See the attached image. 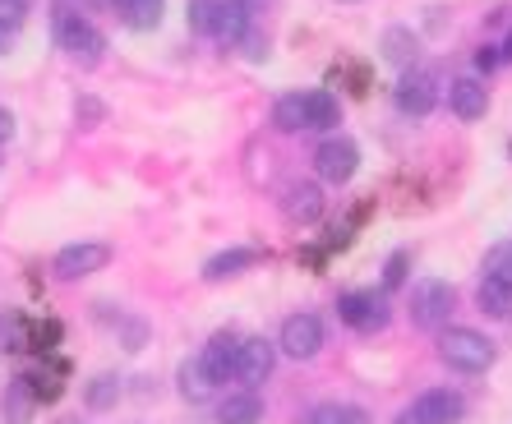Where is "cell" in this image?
I'll use <instances>...</instances> for the list:
<instances>
[{
	"instance_id": "cell-31",
	"label": "cell",
	"mask_w": 512,
	"mask_h": 424,
	"mask_svg": "<svg viewBox=\"0 0 512 424\" xmlns=\"http://www.w3.org/2000/svg\"><path fill=\"white\" fill-rule=\"evenodd\" d=\"M240 47H245V56H250V60H263V56H268V37H259V33H254V28H250Z\"/></svg>"
},
{
	"instance_id": "cell-24",
	"label": "cell",
	"mask_w": 512,
	"mask_h": 424,
	"mask_svg": "<svg viewBox=\"0 0 512 424\" xmlns=\"http://www.w3.org/2000/svg\"><path fill=\"white\" fill-rule=\"evenodd\" d=\"M300 424H370V415L360 406H342V401H328V406H314Z\"/></svg>"
},
{
	"instance_id": "cell-9",
	"label": "cell",
	"mask_w": 512,
	"mask_h": 424,
	"mask_svg": "<svg viewBox=\"0 0 512 424\" xmlns=\"http://www.w3.org/2000/svg\"><path fill=\"white\" fill-rule=\"evenodd\" d=\"M277 365V342H268V337H245L240 342V355H236V378L240 383H263V378L273 374Z\"/></svg>"
},
{
	"instance_id": "cell-15",
	"label": "cell",
	"mask_w": 512,
	"mask_h": 424,
	"mask_svg": "<svg viewBox=\"0 0 512 424\" xmlns=\"http://www.w3.org/2000/svg\"><path fill=\"white\" fill-rule=\"evenodd\" d=\"M37 406H42V401H37V392H33L28 378H14L10 388H5V401H0V411H5L10 424H28L37 415Z\"/></svg>"
},
{
	"instance_id": "cell-28",
	"label": "cell",
	"mask_w": 512,
	"mask_h": 424,
	"mask_svg": "<svg viewBox=\"0 0 512 424\" xmlns=\"http://www.w3.org/2000/svg\"><path fill=\"white\" fill-rule=\"evenodd\" d=\"M485 277H494V282H503L512 291V240L508 245H494L485 254Z\"/></svg>"
},
{
	"instance_id": "cell-26",
	"label": "cell",
	"mask_w": 512,
	"mask_h": 424,
	"mask_svg": "<svg viewBox=\"0 0 512 424\" xmlns=\"http://www.w3.org/2000/svg\"><path fill=\"white\" fill-rule=\"evenodd\" d=\"M0 342H5V351H28L33 346V337H28V323L24 314H0Z\"/></svg>"
},
{
	"instance_id": "cell-23",
	"label": "cell",
	"mask_w": 512,
	"mask_h": 424,
	"mask_svg": "<svg viewBox=\"0 0 512 424\" xmlns=\"http://www.w3.org/2000/svg\"><path fill=\"white\" fill-rule=\"evenodd\" d=\"M476 305H480V314H489V318H503L512 309V291L503 282H494V277H485V282L476 286Z\"/></svg>"
},
{
	"instance_id": "cell-32",
	"label": "cell",
	"mask_w": 512,
	"mask_h": 424,
	"mask_svg": "<svg viewBox=\"0 0 512 424\" xmlns=\"http://www.w3.org/2000/svg\"><path fill=\"white\" fill-rule=\"evenodd\" d=\"M499 60H503V56H499V47H480V51H476V70H485V74H489L494 65H499Z\"/></svg>"
},
{
	"instance_id": "cell-11",
	"label": "cell",
	"mask_w": 512,
	"mask_h": 424,
	"mask_svg": "<svg viewBox=\"0 0 512 424\" xmlns=\"http://www.w3.org/2000/svg\"><path fill=\"white\" fill-rule=\"evenodd\" d=\"M236 355H240V337L227 328V332H217L213 342L203 346L199 365L208 369V378H213V383H227V378L236 374Z\"/></svg>"
},
{
	"instance_id": "cell-36",
	"label": "cell",
	"mask_w": 512,
	"mask_h": 424,
	"mask_svg": "<svg viewBox=\"0 0 512 424\" xmlns=\"http://www.w3.org/2000/svg\"><path fill=\"white\" fill-rule=\"evenodd\" d=\"M56 424H84V420H56Z\"/></svg>"
},
{
	"instance_id": "cell-10",
	"label": "cell",
	"mask_w": 512,
	"mask_h": 424,
	"mask_svg": "<svg viewBox=\"0 0 512 424\" xmlns=\"http://www.w3.org/2000/svg\"><path fill=\"white\" fill-rule=\"evenodd\" d=\"M434 102H439V83H434V74L411 70L402 83H397V106H402L406 116H429Z\"/></svg>"
},
{
	"instance_id": "cell-2",
	"label": "cell",
	"mask_w": 512,
	"mask_h": 424,
	"mask_svg": "<svg viewBox=\"0 0 512 424\" xmlns=\"http://www.w3.org/2000/svg\"><path fill=\"white\" fill-rule=\"evenodd\" d=\"M439 355L457 369V374H485V369L494 365V342L480 337L476 328H443Z\"/></svg>"
},
{
	"instance_id": "cell-37",
	"label": "cell",
	"mask_w": 512,
	"mask_h": 424,
	"mask_svg": "<svg viewBox=\"0 0 512 424\" xmlns=\"http://www.w3.org/2000/svg\"><path fill=\"white\" fill-rule=\"evenodd\" d=\"M508 162H512V139H508Z\"/></svg>"
},
{
	"instance_id": "cell-25",
	"label": "cell",
	"mask_w": 512,
	"mask_h": 424,
	"mask_svg": "<svg viewBox=\"0 0 512 424\" xmlns=\"http://www.w3.org/2000/svg\"><path fill=\"white\" fill-rule=\"evenodd\" d=\"M88 406H93V411H111V406H116V397H120V378L116 374H97L93 383H88Z\"/></svg>"
},
{
	"instance_id": "cell-33",
	"label": "cell",
	"mask_w": 512,
	"mask_h": 424,
	"mask_svg": "<svg viewBox=\"0 0 512 424\" xmlns=\"http://www.w3.org/2000/svg\"><path fill=\"white\" fill-rule=\"evenodd\" d=\"M10 134H14V116H10V111H5V106H0V143L10 139Z\"/></svg>"
},
{
	"instance_id": "cell-14",
	"label": "cell",
	"mask_w": 512,
	"mask_h": 424,
	"mask_svg": "<svg viewBox=\"0 0 512 424\" xmlns=\"http://www.w3.org/2000/svg\"><path fill=\"white\" fill-rule=\"evenodd\" d=\"M120 14V24L134 28V33H148V28L162 24V14H167V0H111Z\"/></svg>"
},
{
	"instance_id": "cell-16",
	"label": "cell",
	"mask_w": 512,
	"mask_h": 424,
	"mask_svg": "<svg viewBox=\"0 0 512 424\" xmlns=\"http://www.w3.org/2000/svg\"><path fill=\"white\" fill-rule=\"evenodd\" d=\"M286 217H291V222H300V226L319 222V217H323L319 185H291V189H286Z\"/></svg>"
},
{
	"instance_id": "cell-22",
	"label": "cell",
	"mask_w": 512,
	"mask_h": 424,
	"mask_svg": "<svg viewBox=\"0 0 512 424\" xmlns=\"http://www.w3.org/2000/svg\"><path fill=\"white\" fill-rule=\"evenodd\" d=\"M273 125H277V130H286V134L310 130V125H305V93H286V97H277V106H273Z\"/></svg>"
},
{
	"instance_id": "cell-34",
	"label": "cell",
	"mask_w": 512,
	"mask_h": 424,
	"mask_svg": "<svg viewBox=\"0 0 512 424\" xmlns=\"http://www.w3.org/2000/svg\"><path fill=\"white\" fill-rule=\"evenodd\" d=\"M236 5H245V10H250V14H259L263 5H268V0H236Z\"/></svg>"
},
{
	"instance_id": "cell-17",
	"label": "cell",
	"mask_w": 512,
	"mask_h": 424,
	"mask_svg": "<svg viewBox=\"0 0 512 424\" xmlns=\"http://www.w3.org/2000/svg\"><path fill=\"white\" fill-rule=\"evenodd\" d=\"M337 120H342L337 97L328 93V88H310V93H305V125H310V130H333Z\"/></svg>"
},
{
	"instance_id": "cell-27",
	"label": "cell",
	"mask_w": 512,
	"mask_h": 424,
	"mask_svg": "<svg viewBox=\"0 0 512 424\" xmlns=\"http://www.w3.org/2000/svg\"><path fill=\"white\" fill-rule=\"evenodd\" d=\"M217 5H222V0H190V5H185V24H190V33H203V37H213V19H217Z\"/></svg>"
},
{
	"instance_id": "cell-7",
	"label": "cell",
	"mask_w": 512,
	"mask_h": 424,
	"mask_svg": "<svg viewBox=\"0 0 512 424\" xmlns=\"http://www.w3.org/2000/svg\"><path fill=\"white\" fill-rule=\"evenodd\" d=\"M111 263V249L97 245V240H84V245H65L56 254V277H65V282H79V277H93V272H102Z\"/></svg>"
},
{
	"instance_id": "cell-8",
	"label": "cell",
	"mask_w": 512,
	"mask_h": 424,
	"mask_svg": "<svg viewBox=\"0 0 512 424\" xmlns=\"http://www.w3.org/2000/svg\"><path fill=\"white\" fill-rule=\"evenodd\" d=\"M462 415H466V401L457 397V392L434 388V392H425V397H416V406L406 411V420L411 424H462Z\"/></svg>"
},
{
	"instance_id": "cell-13",
	"label": "cell",
	"mask_w": 512,
	"mask_h": 424,
	"mask_svg": "<svg viewBox=\"0 0 512 424\" xmlns=\"http://www.w3.org/2000/svg\"><path fill=\"white\" fill-rule=\"evenodd\" d=\"M250 28H254V14L245 10V5H236V0H222V5H217L213 37H217V42H222V47H240Z\"/></svg>"
},
{
	"instance_id": "cell-3",
	"label": "cell",
	"mask_w": 512,
	"mask_h": 424,
	"mask_svg": "<svg viewBox=\"0 0 512 424\" xmlns=\"http://www.w3.org/2000/svg\"><path fill=\"white\" fill-rule=\"evenodd\" d=\"M457 305V291L448 282H439V277H425V282H416V291H411V323L425 332L443 328L448 323V314H453Z\"/></svg>"
},
{
	"instance_id": "cell-4",
	"label": "cell",
	"mask_w": 512,
	"mask_h": 424,
	"mask_svg": "<svg viewBox=\"0 0 512 424\" xmlns=\"http://www.w3.org/2000/svg\"><path fill=\"white\" fill-rule=\"evenodd\" d=\"M360 166V148L351 139H323L319 153H314V171H319V180H328V185H346V180L356 176Z\"/></svg>"
},
{
	"instance_id": "cell-38",
	"label": "cell",
	"mask_w": 512,
	"mask_h": 424,
	"mask_svg": "<svg viewBox=\"0 0 512 424\" xmlns=\"http://www.w3.org/2000/svg\"><path fill=\"white\" fill-rule=\"evenodd\" d=\"M397 424H411V420H406V415H402V420H397Z\"/></svg>"
},
{
	"instance_id": "cell-35",
	"label": "cell",
	"mask_w": 512,
	"mask_h": 424,
	"mask_svg": "<svg viewBox=\"0 0 512 424\" xmlns=\"http://www.w3.org/2000/svg\"><path fill=\"white\" fill-rule=\"evenodd\" d=\"M499 56H503V60H512V37H508V47H503V51H499Z\"/></svg>"
},
{
	"instance_id": "cell-6",
	"label": "cell",
	"mask_w": 512,
	"mask_h": 424,
	"mask_svg": "<svg viewBox=\"0 0 512 424\" xmlns=\"http://www.w3.org/2000/svg\"><path fill=\"white\" fill-rule=\"evenodd\" d=\"M337 314H342L346 328L356 332H374L388 323V300L374 291H346L342 300H337Z\"/></svg>"
},
{
	"instance_id": "cell-5",
	"label": "cell",
	"mask_w": 512,
	"mask_h": 424,
	"mask_svg": "<svg viewBox=\"0 0 512 424\" xmlns=\"http://www.w3.org/2000/svg\"><path fill=\"white\" fill-rule=\"evenodd\" d=\"M323 346V323L314 314H291L282 323V337H277V351L291 355V360H314Z\"/></svg>"
},
{
	"instance_id": "cell-19",
	"label": "cell",
	"mask_w": 512,
	"mask_h": 424,
	"mask_svg": "<svg viewBox=\"0 0 512 424\" xmlns=\"http://www.w3.org/2000/svg\"><path fill=\"white\" fill-rule=\"evenodd\" d=\"M254 263H263L259 249H227V254H217V259H208L203 277H208V282H222V277H236L240 268H254Z\"/></svg>"
},
{
	"instance_id": "cell-29",
	"label": "cell",
	"mask_w": 512,
	"mask_h": 424,
	"mask_svg": "<svg viewBox=\"0 0 512 424\" xmlns=\"http://www.w3.org/2000/svg\"><path fill=\"white\" fill-rule=\"evenodd\" d=\"M406 263H411V254H406V249H397L393 259L383 263V291H397V286L406 282Z\"/></svg>"
},
{
	"instance_id": "cell-20",
	"label": "cell",
	"mask_w": 512,
	"mask_h": 424,
	"mask_svg": "<svg viewBox=\"0 0 512 424\" xmlns=\"http://www.w3.org/2000/svg\"><path fill=\"white\" fill-rule=\"evenodd\" d=\"M213 392H217V383L208 378V369L199 365V355L180 365V397H185V401H208Z\"/></svg>"
},
{
	"instance_id": "cell-18",
	"label": "cell",
	"mask_w": 512,
	"mask_h": 424,
	"mask_svg": "<svg viewBox=\"0 0 512 424\" xmlns=\"http://www.w3.org/2000/svg\"><path fill=\"white\" fill-rule=\"evenodd\" d=\"M259 420H263V401L254 397L250 388L231 392V397L222 401V411H217V424H259Z\"/></svg>"
},
{
	"instance_id": "cell-30",
	"label": "cell",
	"mask_w": 512,
	"mask_h": 424,
	"mask_svg": "<svg viewBox=\"0 0 512 424\" xmlns=\"http://www.w3.org/2000/svg\"><path fill=\"white\" fill-rule=\"evenodd\" d=\"M28 14V0H0V28H19Z\"/></svg>"
},
{
	"instance_id": "cell-12",
	"label": "cell",
	"mask_w": 512,
	"mask_h": 424,
	"mask_svg": "<svg viewBox=\"0 0 512 424\" xmlns=\"http://www.w3.org/2000/svg\"><path fill=\"white\" fill-rule=\"evenodd\" d=\"M448 106L457 120H485L489 111V93L480 79H453L448 83Z\"/></svg>"
},
{
	"instance_id": "cell-21",
	"label": "cell",
	"mask_w": 512,
	"mask_h": 424,
	"mask_svg": "<svg viewBox=\"0 0 512 424\" xmlns=\"http://www.w3.org/2000/svg\"><path fill=\"white\" fill-rule=\"evenodd\" d=\"M383 56L393 60V65H416L420 37L411 33V28H388V33H383Z\"/></svg>"
},
{
	"instance_id": "cell-1",
	"label": "cell",
	"mask_w": 512,
	"mask_h": 424,
	"mask_svg": "<svg viewBox=\"0 0 512 424\" xmlns=\"http://www.w3.org/2000/svg\"><path fill=\"white\" fill-rule=\"evenodd\" d=\"M51 28H56L60 51H70L79 65H97V60H102V51H107V37L97 33L84 14H74L70 5H56V14H51Z\"/></svg>"
}]
</instances>
